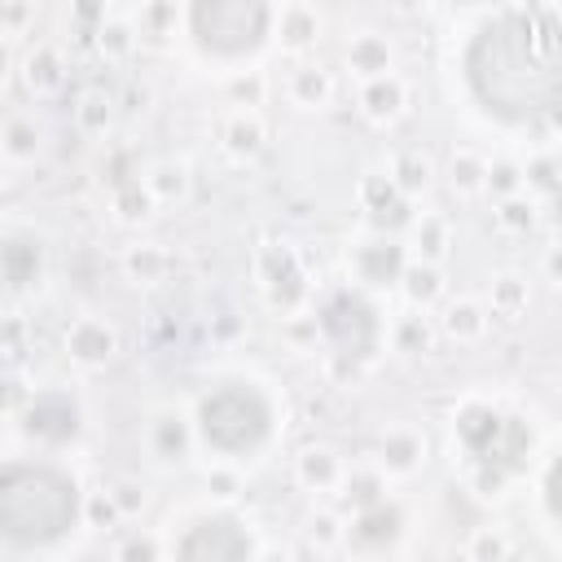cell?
<instances>
[{
	"mask_svg": "<svg viewBox=\"0 0 562 562\" xmlns=\"http://www.w3.org/2000/svg\"><path fill=\"white\" fill-rule=\"evenodd\" d=\"M474 101L505 123H536L562 110V18L509 9L483 22L465 48Z\"/></svg>",
	"mask_w": 562,
	"mask_h": 562,
	"instance_id": "obj_1",
	"label": "cell"
},
{
	"mask_svg": "<svg viewBox=\"0 0 562 562\" xmlns=\"http://www.w3.org/2000/svg\"><path fill=\"white\" fill-rule=\"evenodd\" d=\"M79 518V487L53 465H9L0 479V527L13 544H53Z\"/></svg>",
	"mask_w": 562,
	"mask_h": 562,
	"instance_id": "obj_2",
	"label": "cell"
},
{
	"mask_svg": "<svg viewBox=\"0 0 562 562\" xmlns=\"http://www.w3.org/2000/svg\"><path fill=\"white\" fill-rule=\"evenodd\" d=\"M268 400L246 382H228L202 400V439L220 452H255L268 439Z\"/></svg>",
	"mask_w": 562,
	"mask_h": 562,
	"instance_id": "obj_3",
	"label": "cell"
},
{
	"mask_svg": "<svg viewBox=\"0 0 562 562\" xmlns=\"http://www.w3.org/2000/svg\"><path fill=\"white\" fill-rule=\"evenodd\" d=\"M193 35L215 57H241L250 53L268 31V9L255 0H202L189 13Z\"/></svg>",
	"mask_w": 562,
	"mask_h": 562,
	"instance_id": "obj_4",
	"label": "cell"
},
{
	"mask_svg": "<svg viewBox=\"0 0 562 562\" xmlns=\"http://www.w3.org/2000/svg\"><path fill=\"white\" fill-rule=\"evenodd\" d=\"M246 553L250 540L233 518H206L180 540L176 562H246Z\"/></svg>",
	"mask_w": 562,
	"mask_h": 562,
	"instance_id": "obj_5",
	"label": "cell"
},
{
	"mask_svg": "<svg viewBox=\"0 0 562 562\" xmlns=\"http://www.w3.org/2000/svg\"><path fill=\"white\" fill-rule=\"evenodd\" d=\"M325 329H329L342 347H351L356 356H364L369 342H373V316H369V307H364L360 299H351V294H338V299L325 307Z\"/></svg>",
	"mask_w": 562,
	"mask_h": 562,
	"instance_id": "obj_6",
	"label": "cell"
},
{
	"mask_svg": "<svg viewBox=\"0 0 562 562\" xmlns=\"http://www.w3.org/2000/svg\"><path fill=\"white\" fill-rule=\"evenodd\" d=\"M544 496H549V509H553V518L562 522V457H558V461H553V470H549Z\"/></svg>",
	"mask_w": 562,
	"mask_h": 562,
	"instance_id": "obj_7",
	"label": "cell"
}]
</instances>
